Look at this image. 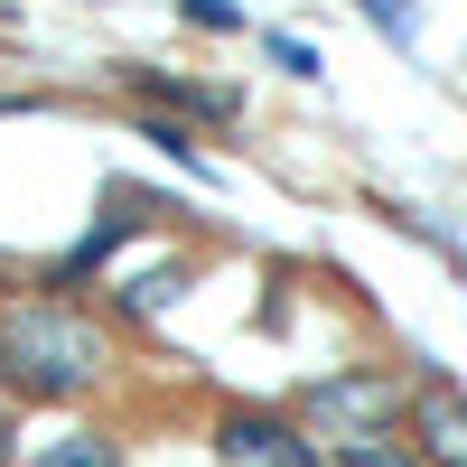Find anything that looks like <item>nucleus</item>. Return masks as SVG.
<instances>
[{"mask_svg": "<svg viewBox=\"0 0 467 467\" xmlns=\"http://www.w3.org/2000/svg\"><path fill=\"white\" fill-rule=\"evenodd\" d=\"M112 374V337L75 299H10L0 308V383L19 402H85Z\"/></svg>", "mask_w": 467, "mask_h": 467, "instance_id": "obj_1", "label": "nucleus"}, {"mask_svg": "<svg viewBox=\"0 0 467 467\" xmlns=\"http://www.w3.org/2000/svg\"><path fill=\"white\" fill-rule=\"evenodd\" d=\"M393 411H411V393H402L393 374H327V383L299 393V420L327 431L337 449L346 440H393Z\"/></svg>", "mask_w": 467, "mask_h": 467, "instance_id": "obj_2", "label": "nucleus"}, {"mask_svg": "<svg viewBox=\"0 0 467 467\" xmlns=\"http://www.w3.org/2000/svg\"><path fill=\"white\" fill-rule=\"evenodd\" d=\"M215 449H224L234 467H327L290 420H271V411H224V420H215Z\"/></svg>", "mask_w": 467, "mask_h": 467, "instance_id": "obj_3", "label": "nucleus"}, {"mask_svg": "<svg viewBox=\"0 0 467 467\" xmlns=\"http://www.w3.org/2000/svg\"><path fill=\"white\" fill-rule=\"evenodd\" d=\"M411 458L420 467H467V393L458 383H420L411 393Z\"/></svg>", "mask_w": 467, "mask_h": 467, "instance_id": "obj_4", "label": "nucleus"}, {"mask_svg": "<svg viewBox=\"0 0 467 467\" xmlns=\"http://www.w3.org/2000/svg\"><path fill=\"white\" fill-rule=\"evenodd\" d=\"M131 85H140L150 103H178V112H206V122H224V112H234V94H224V85H178V75H131Z\"/></svg>", "mask_w": 467, "mask_h": 467, "instance_id": "obj_5", "label": "nucleus"}, {"mask_svg": "<svg viewBox=\"0 0 467 467\" xmlns=\"http://www.w3.org/2000/svg\"><path fill=\"white\" fill-rule=\"evenodd\" d=\"M28 467H122V449H112V440H94V431H75V440H47Z\"/></svg>", "mask_w": 467, "mask_h": 467, "instance_id": "obj_6", "label": "nucleus"}, {"mask_svg": "<svg viewBox=\"0 0 467 467\" xmlns=\"http://www.w3.org/2000/svg\"><path fill=\"white\" fill-rule=\"evenodd\" d=\"M337 467H420V458H411V440H346Z\"/></svg>", "mask_w": 467, "mask_h": 467, "instance_id": "obj_7", "label": "nucleus"}, {"mask_svg": "<svg viewBox=\"0 0 467 467\" xmlns=\"http://www.w3.org/2000/svg\"><path fill=\"white\" fill-rule=\"evenodd\" d=\"M169 299H178V271H140V281L122 290V308H131V318H160Z\"/></svg>", "mask_w": 467, "mask_h": 467, "instance_id": "obj_8", "label": "nucleus"}, {"mask_svg": "<svg viewBox=\"0 0 467 467\" xmlns=\"http://www.w3.org/2000/svg\"><path fill=\"white\" fill-rule=\"evenodd\" d=\"M140 140H160L169 160H187V169H197V150H187V140H197V131H187V122H140Z\"/></svg>", "mask_w": 467, "mask_h": 467, "instance_id": "obj_9", "label": "nucleus"}, {"mask_svg": "<svg viewBox=\"0 0 467 467\" xmlns=\"http://www.w3.org/2000/svg\"><path fill=\"white\" fill-rule=\"evenodd\" d=\"M365 10H374L383 37H411V0H365Z\"/></svg>", "mask_w": 467, "mask_h": 467, "instance_id": "obj_10", "label": "nucleus"}, {"mask_svg": "<svg viewBox=\"0 0 467 467\" xmlns=\"http://www.w3.org/2000/svg\"><path fill=\"white\" fill-rule=\"evenodd\" d=\"M271 66H290V75H318V57H308L299 37H271Z\"/></svg>", "mask_w": 467, "mask_h": 467, "instance_id": "obj_11", "label": "nucleus"}, {"mask_svg": "<svg viewBox=\"0 0 467 467\" xmlns=\"http://www.w3.org/2000/svg\"><path fill=\"white\" fill-rule=\"evenodd\" d=\"M0 467H10V411H0Z\"/></svg>", "mask_w": 467, "mask_h": 467, "instance_id": "obj_12", "label": "nucleus"}]
</instances>
